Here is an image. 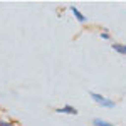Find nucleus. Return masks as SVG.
<instances>
[{"instance_id": "1", "label": "nucleus", "mask_w": 126, "mask_h": 126, "mask_svg": "<svg viewBox=\"0 0 126 126\" xmlns=\"http://www.w3.org/2000/svg\"><path fill=\"white\" fill-rule=\"evenodd\" d=\"M89 96L93 97V101H94L96 104H99L101 108H114V106H116V103H114L113 99L103 96V94H99V93H93V91H89Z\"/></svg>"}, {"instance_id": "2", "label": "nucleus", "mask_w": 126, "mask_h": 126, "mask_svg": "<svg viewBox=\"0 0 126 126\" xmlns=\"http://www.w3.org/2000/svg\"><path fill=\"white\" fill-rule=\"evenodd\" d=\"M57 113H64V114H78V109L76 108H72V106H62V108H59L57 109Z\"/></svg>"}, {"instance_id": "3", "label": "nucleus", "mask_w": 126, "mask_h": 126, "mask_svg": "<svg viewBox=\"0 0 126 126\" xmlns=\"http://www.w3.org/2000/svg\"><path fill=\"white\" fill-rule=\"evenodd\" d=\"M111 47H113V50H116L118 54L126 56V46H125V44H113Z\"/></svg>"}, {"instance_id": "4", "label": "nucleus", "mask_w": 126, "mask_h": 126, "mask_svg": "<svg viewBox=\"0 0 126 126\" xmlns=\"http://www.w3.org/2000/svg\"><path fill=\"white\" fill-rule=\"evenodd\" d=\"M71 12L74 14V17H76V19H78L81 24H84V22H86V17H84V15H82V14H81V12L76 9V7H71Z\"/></svg>"}, {"instance_id": "5", "label": "nucleus", "mask_w": 126, "mask_h": 126, "mask_svg": "<svg viewBox=\"0 0 126 126\" xmlns=\"http://www.w3.org/2000/svg\"><path fill=\"white\" fill-rule=\"evenodd\" d=\"M93 125L94 126H116V125H111V123L104 121V119H101V118H94L93 119Z\"/></svg>"}, {"instance_id": "6", "label": "nucleus", "mask_w": 126, "mask_h": 126, "mask_svg": "<svg viewBox=\"0 0 126 126\" xmlns=\"http://www.w3.org/2000/svg\"><path fill=\"white\" fill-rule=\"evenodd\" d=\"M0 126H15L14 123H7V121H2L0 119Z\"/></svg>"}, {"instance_id": "7", "label": "nucleus", "mask_w": 126, "mask_h": 126, "mask_svg": "<svg viewBox=\"0 0 126 126\" xmlns=\"http://www.w3.org/2000/svg\"><path fill=\"white\" fill-rule=\"evenodd\" d=\"M101 37H103L104 40H108V39H109V32H103V34H101Z\"/></svg>"}]
</instances>
